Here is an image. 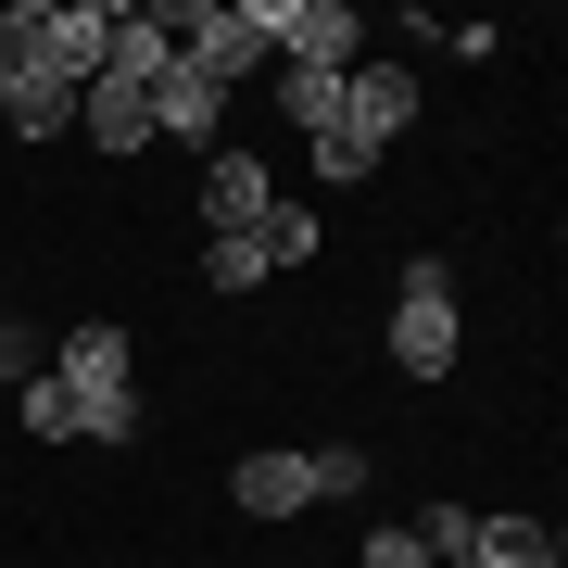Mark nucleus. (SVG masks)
Listing matches in <instances>:
<instances>
[{"label": "nucleus", "instance_id": "nucleus-1", "mask_svg": "<svg viewBox=\"0 0 568 568\" xmlns=\"http://www.w3.org/2000/svg\"><path fill=\"white\" fill-rule=\"evenodd\" d=\"M51 379L77 392V443H140V342H126L114 316H89V328H63V354H51Z\"/></svg>", "mask_w": 568, "mask_h": 568}, {"label": "nucleus", "instance_id": "nucleus-2", "mask_svg": "<svg viewBox=\"0 0 568 568\" xmlns=\"http://www.w3.org/2000/svg\"><path fill=\"white\" fill-rule=\"evenodd\" d=\"M39 26H51V0H13V13H0V126H13V140H77V89L51 77Z\"/></svg>", "mask_w": 568, "mask_h": 568}, {"label": "nucleus", "instance_id": "nucleus-3", "mask_svg": "<svg viewBox=\"0 0 568 568\" xmlns=\"http://www.w3.org/2000/svg\"><path fill=\"white\" fill-rule=\"evenodd\" d=\"M241 13H253V39L265 51H278L291 63V77H354V39H366V26H354V0H241Z\"/></svg>", "mask_w": 568, "mask_h": 568}, {"label": "nucleus", "instance_id": "nucleus-4", "mask_svg": "<svg viewBox=\"0 0 568 568\" xmlns=\"http://www.w3.org/2000/svg\"><path fill=\"white\" fill-rule=\"evenodd\" d=\"M455 278H443V253H417L405 278H392V366L405 379H455Z\"/></svg>", "mask_w": 568, "mask_h": 568}, {"label": "nucleus", "instance_id": "nucleus-5", "mask_svg": "<svg viewBox=\"0 0 568 568\" xmlns=\"http://www.w3.org/2000/svg\"><path fill=\"white\" fill-rule=\"evenodd\" d=\"M164 39H178V63H203L215 89H241L253 63H265V39H253L241 0H178V13H164Z\"/></svg>", "mask_w": 568, "mask_h": 568}, {"label": "nucleus", "instance_id": "nucleus-6", "mask_svg": "<svg viewBox=\"0 0 568 568\" xmlns=\"http://www.w3.org/2000/svg\"><path fill=\"white\" fill-rule=\"evenodd\" d=\"M278 114L304 126V152H316V178H379V152H354V126H342V77H291L278 63Z\"/></svg>", "mask_w": 568, "mask_h": 568}, {"label": "nucleus", "instance_id": "nucleus-7", "mask_svg": "<svg viewBox=\"0 0 568 568\" xmlns=\"http://www.w3.org/2000/svg\"><path fill=\"white\" fill-rule=\"evenodd\" d=\"M265 215H278V178H265V152H241V140L203 152V227H215V241H253Z\"/></svg>", "mask_w": 568, "mask_h": 568}, {"label": "nucleus", "instance_id": "nucleus-8", "mask_svg": "<svg viewBox=\"0 0 568 568\" xmlns=\"http://www.w3.org/2000/svg\"><path fill=\"white\" fill-rule=\"evenodd\" d=\"M342 126H354V152H392L417 126V63H354L342 77Z\"/></svg>", "mask_w": 568, "mask_h": 568}, {"label": "nucleus", "instance_id": "nucleus-9", "mask_svg": "<svg viewBox=\"0 0 568 568\" xmlns=\"http://www.w3.org/2000/svg\"><path fill=\"white\" fill-rule=\"evenodd\" d=\"M152 140H190V152H227V89L203 63H164L152 77Z\"/></svg>", "mask_w": 568, "mask_h": 568}, {"label": "nucleus", "instance_id": "nucleus-10", "mask_svg": "<svg viewBox=\"0 0 568 568\" xmlns=\"http://www.w3.org/2000/svg\"><path fill=\"white\" fill-rule=\"evenodd\" d=\"M227 493H241V518H304L316 506V455L304 443H253L241 467H227Z\"/></svg>", "mask_w": 568, "mask_h": 568}, {"label": "nucleus", "instance_id": "nucleus-11", "mask_svg": "<svg viewBox=\"0 0 568 568\" xmlns=\"http://www.w3.org/2000/svg\"><path fill=\"white\" fill-rule=\"evenodd\" d=\"M39 51H51V77H63V89H89V77L114 63V0H51Z\"/></svg>", "mask_w": 568, "mask_h": 568}, {"label": "nucleus", "instance_id": "nucleus-12", "mask_svg": "<svg viewBox=\"0 0 568 568\" xmlns=\"http://www.w3.org/2000/svg\"><path fill=\"white\" fill-rule=\"evenodd\" d=\"M77 140L89 152H152V89L140 77H89L77 89Z\"/></svg>", "mask_w": 568, "mask_h": 568}, {"label": "nucleus", "instance_id": "nucleus-13", "mask_svg": "<svg viewBox=\"0 0 568 568\" xmlns=\"http://www.w3.org/2000/svg\"><path fill=\"white\" fill-rule=\"evenodd\" d=\"M467 568H568V544L544 518H480L467 530Z\"/></svg>", "mask_w": 568, "mask_h": 568}, {"label": "nucleus", "instance_id": "nucleus-14", "mask_svg": "<svg viewBox=\"0 0 568 568\" xmlns=\"http://www.w3.org/2000/svg\"><path fill=\"white\" fill-rule=\"evenodd\" d=\"M13 417H26V443H77V392H63L51 366H39V379L13 392Z\"/></svg>", "mask_w": 568, "mask_h": 568}, {"label": "nucleus", "instance_id": "nucleus-15", "mask_svg": "<svg viewBox=\"0 0 568 568\" xmlns=\"http://www.w3.org/2000/svg\"><path fill=\"white\" fill-rule=\"evenodd\" d=\"M253 241H265V278H278V265H316V241H328V227H316L304 203H278V215L253 227Z\"/></svg>", "mask_w": 568, "mask_h": 568}, {"label": "nucleus", "instance_id": "nucleus-16", "mask_svg": "<svg viewBox=\"0 0 568 568\" xmlns=\"http://www.w3.org/2000/svg\"><path fill=\"white\" fill-rule=\"evenodd\" d=\"M203 291H227V304L265 291V241H203Z\"/></svg>", "mask_w": 568, "mask_h": 568}, {"label": "nucleus", "instance_id": "nucleus-17", "mask_svg": "<svg viewBox=\"0 0 568 568\" xmlns=\"http://www.w3.org/2000/svg\"><path fill=\"white\" fill-rule=\"evenodd\" d=\"M405 530H417V544H429V568H443V556H467V530H480V518H467V506H417Z\"/></svg>", "mask_w": 568, "mask_h": 568}, {"label": "nucleus", "instance_id": "nucleus-18", "mask_svg": "<svg viewBox=\"0 0 568 568\" xmlns=\"http://www.w3.org/2000/svg\"><path fill=\"white\" fill-rule=\"evenodd\" d=\"M316 455V506H328V493H366V443H304Z\"/></svg>", "mask_w": 568, "mask_h": 568}, {"label": "nucleus", "instance_id": "nucleus-19", "mask_svg": "<svg viewBox=\"0 0 568 568\" xmlns=\"http://www.w3.org/2000/svg\"><path fill=\"white\" fill-rule=\"evenodd\" d=\"M366 568H429V544H417L405 518H379V530H366Z\"/></svg>", "mask_w": 568, "mask_h": 568}, {"label": "nucleus", "instance_id": "nucleus-20", "mask_svg": "<svg viewBox=\"0 0 568 568\" xmlns=\"http://www.w3.org/2000/svg\"><path fill=\"white\" fill-rule=\"evenodd\" d=\"M0 328H13V304H0Z\"/></svg>", "mask_w": 568, "mask_h": 568}]
</instances>
